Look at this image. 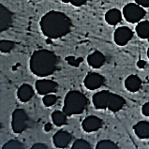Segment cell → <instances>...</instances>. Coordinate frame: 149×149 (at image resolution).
<instances>
[{
  "mask_svg": "<svg viewBox=\"0 0 149 149\" xmlns=\"http://www.w3.org/2000/svg\"><path fill=\"white\" fill-rule=\"evenodd\" d=\"M71 20L59 11H50L40 20L42 33L49 39H58L66 36L70 31Z\"/></svg>",
  "mask_w": 149,
  "mask_h": 149,
  "instance_id": "1",
  "label": "cell"
},
{
  "mask_svg": "<svg viewBox=\"0 0 149 149\" xmlns=\"http://www.w3.org/2000/svg\"><path fill=\"white\" fill-rule=\"evenodd\" d=\"M56 55L49 50L36 51L30 59L31 71L40 77H46L53 74L56 70Z\"/></svg>",
  "mask_w": 149,
  "mask_h": 149,
  "instance_id": "2",
  "label": "cell"
},
{
  "mask_svg": "<svg viewBox=\"0 0 149 149\" xmlns=\"http://www.w3.org/2000/svg\"><path fill=\"white\" fill-rule=\"evenodd\" d=\"M87 103V97L82 92L75 90L70 91L65 97L63 112L69 116L73 114H80L86 108Z\"/></svg>",
  "mask_w": 149,
  "mask_h": 149,
  "instance_id": "3",
  "label": "cell"
},
{
  "mask_svg": "<svg viewBox=\"0 0 149 149\" xmlns=\"http://www.w3.org/2000/svg\"><path fill=\"white\" fill-rule=\"evenodd\" d=\"M146 10L138 5L137 3H130L123 8V15L125 19L130 24H135L141 22V20L146 16Z\"/></svg>",
  "mask_w": 149,
  "mask_h": 149,
  "instance_id": "4",
  "label": "cell"
},
{
  "mask_svg": "<svg viewBox=\"0 0 149 149\" xmlns=\"http://www.w3.org/2000/svg\"><path fill=\"white\" fill-rule=\"evenodd\" d=\"M28 116L23 109H16L12 113L11 127L15 133H21L27 127Z\"/></svg>",
  "mask_w": 149,
  "mask_h": 149,
  "instance_id": "5",
  "label": "cell"
},
{
  "mask_svg": "<svg viewBox=\"0 0 149 149\" xmlns=\"http://www.w3.org/2000/svg\"><path fill=\"white\" fill-rule=\"evenodd\" d=\"M133 37V32L130 28L127 26H121L117 28L114 32L113 39L114 42L119 46H124Z\"/></svg>",
  "mask_w": 149,
  "mask_h": 149,
  "instance_id": "6",
  "label": "cell"
},
{
  "mask_svg": "<svg viewBox=\"0 0 149 149\" xmlns=\"http://www.w3.org/2000/svg\"><path fill=\"white\" fill-rule=\"evenodd\" d=\"M104 83L103 76L95 73V72H91V73L87 74V76L84 79V86H86L89 90H96L99 89Z\"/></svg>",
  "mask_w": 149,
  "mask_h": 149,
  "instance_id": "7",
  "label": "cell"
},
{
  "mask_svg": "<svg viewBox=\"0 0 149 149\" xmlns=\"http://www.w3.org/2000/svg\"><path fill=\"white\" fill-rule=\"evenodd\" d=\"M57 88V83L52 80H39L36 83V89L40 95H47L54 92Z\"/></svg>",
  "mask_w": 149,
  "mask_h": 149,
  "instance_id": "8",
  "label": "cell"
},
{
  "mask_svg": "<svg viewBox=\"0 0 149 149\" xmlns=\"http://www.w3.org/2000/svg\"><path fill=\"white\" fill-rule=\"evenodd\" d=\"M111 94H112V93H110L109 91H106V90L96 93V94L93 96V103H94L96 109L102 110V109L108 108Z\"/></svg>",
  "mask_w": 149,
  "mask_h": 149,
  "instance_id": "9",
  "label": "cell"
},
{
  "mask_svg": "<svg viewBox=\"0 0 149 149\" xmlns=\"http://www.w3.org/2000/svg\"><path fill=\"white\" fill-rule=\"evenodd\" d=\"M102 120L100 118L90 116H87L84 120L83 121V130L86 132H94V131L99 130L100 127H102Z\"/></svg>",
  "mask_w": 149,
  "mask_h": 149,
  "instance_id": "10",
  "label": "cell"
},
{
  "mask_svg": "<svg viewBox=\"0 0 149 149\" xmlns=\"http://www.w3.org/2000/svg\"><path fill=\"white\" fill-rule=\"evenodd\" d=\"M12 12L8 10L5 6H0V30L2 32L10 28L12 24Z\"/></svg>",
  "mask_w": 149,
  "mask_h": 149,
  "instance_id": "11",
  "label": "cell"
},
{
  "mask_svg": "<svg viewBox=\"0 0 149 149\" xmlns=\"http://www.w3.org/2000/svg\"><path fill=\"white\" fill-rule=\"evenodd\" d=\"M72 136L65 130H59L54 136V143L57 148H64L71 142Z\"/></svg>",
  "mask_w": 149,
  "mask_h": 149,
  "instance_id": "12",
  "label": "cell"
},
{
  "mask_svg": "<svg viewBox=\"0 0 149 149\" xmlns=\"http://www.w3.org/2000/svg\"><path fill=\"white\" fill-rule=\"evenodd\" d=\"M126 104V100L123 97L116 95V94H111V97L108 104V109L113 113H116L120 111L124 105Z\"/></svg>",
  "mask_w": 149,
  "mask_h": 149,
  "instance_id": "13",
  "label": "cell"
},
{
  "mask_svg": "<svg viewBox=\"0 0 149 149\" xmlns=\"http://www.w3.org/2000/svg\"><path fill=\"white\" fill-rule=\"evenodd\" d=\"M17 96L22 102H27L28 100H30L34 96V90L32 86L27 84H22L18 89Z\"/></svg>",
  "mask_w": 149,
  "mask_h": 149,
  "instance_id": "14",
  "label": "cell"
},
{
  "mask_svg": "<svg viewBox=\"0 0 149 149\" xmlns=\"http://www.w3.org/2000/svg\"><path fill=\"white\" fill-rule=\"evenodd\" d=\"M125 86L130 92H137L142 86V81L137 75H130L125 81Z\"/></svg>",
  "mask_w": 149,
  "mask_h": 149,
  "instance_id": "15",
  "label": "cell"
},
{
  "mask_svg": "<svg viewBox=\"0 0 149 149\" xmlns=\"http://www.w3.org/2000/svg\"><path fill=\"white\" fill-rule=\"evenodd\" d=\"M135 134L140 139H148L149 138V122L141 121L138 122L134 127Z\"/></svg>",
  "mask_w": 149,
  "mask_h": 149,
  "instance_id": "16",
  "label": "cell"
},
{
  "mask_svg": "<svg viewBox=\"0 0 149 149\" xmlns=\"http://www.w3.org/2000/svg\"><path fill=\"white\" fill-rule=\"evenodd\" d=\"M88 64L94 69H100L105 62V56L100 52H94L87 57Z\"/></svg>",
  "mask_w": 149,
  "mask_h": 149,
  "instance_id": "17",
  "label": "cell"
},
{
  "mask_svg": "<svg viewBox=\"0 0 149 149\" xmlns=\"http://www.w3.org/2000/svg\"><path fill=\"white\" fill-rule=\"evenodd\" d=\"M122 14L121 11L117 8H112L108 10L105 14V21L110 25H116L118 23L121 22Z\"/></svg>",
  "mask_w": 149,
  "mask_h": 149,
  "instance_id": "18",
  "label": "cell"
},
{
  "mask_svg": "<svg viewBox=\"0 0 149 149\" xmlns=\"http://www.w3.org/2000/svg\"><path fill=\"white\" fill-rule=\"evenodd\" d=\"M136 33L141 39H148L149 38V21H142L139 22L136 26Z\"/></svg>",
  "mask_w": 149,
  "mask_h": 149,
  "instance_id": "19",
  "label": "cell"
},
{
  "mask_svg": "<svg viewBox=\"0 0 149 149\" xmlns=\"http://www.w3.org/2000/svg\"><path fill=\"white\" fill-rule=\"evenodd\" d=\"M52 119L54 125L57 127H61L67 124V114L65 113H62L60 111H54L52 113Z\"/></svg>",
  "mask_w": 149,
  "mask_h": 149,
  "instance_id": "20",
  "label": "cell"
},
{
  "mask_svg": "<svg viewBox=\"0 0 149 149\" xmlns=\"http://www.w3.org/2000/svg\"><path fill=\"white\" fill-rule=\"evenodd\" d=\"M97 149H116L118 148V146L110 140H102L99 142L96 146Z\"/></svg>",
  "mask_w": 149,
  "mask_h": 149,
  "instance_id": "21",
  "label": "cell"
},
{
  "mask_svg": "<svg viewBox=\"0 0 149 149\" xmlns=\"http://www.w3.org/2000/svg\"><path fill=\"white\" fill-rule=\"evenodd\" d=\"M15 47V43L10 40H2L0 41V51L1 53H8Z\"/></svg>",
  "mask_w": 149,
  "mask_h": 149,
  "instance_id": "22",
  "label": "cell"
},
{
  "mask_svg": "<svg viewBox=\"0 0 149 149\" xmlns=\"http://www.w3.org/2000/svg\"><path fill=\"white\" fill-rule=\"evenodd\" d=\"M25 146L18 140H10L5 146H3L2 149H22Z\"/></svg>",
  "mask_w": 149,
  "mask_h": 149,
  "instance_id": "23",
  "label": "cell"
},
{
  "mask_svg": "<svg viewBox=\"0 0 149 149\" xmlns=\"http://www.w3.org/2000/svg\"><path fill=\"white\" fill-rule=\"evenodd\" d=\"M72 148L73 149H89V148H91V146L89 144V143L86 141V140L79 139V140H76L73 143Z\"/></svg>",
  "mask_w": 149,
  "mask_h": 149,
  "instance_id": "24",
  "label": "cell"
},
{
  "mask_svg": "<svg viewBox=\"0 0 149 149\" xmlns=\"http://www.w3.org/2000/svg\"><path fill=\"white\" fill-rule=\"evenodd\" d=\"M56 101H57V97L55 95L47 94L43 97V103L45 106H47V107H50V106L54 105Z\"/></svg>",
  "mask_w": 149,
  "mask_h": 149,
  "instance_id": "25",
  "label": "cell"
},
{
  "mask_svg": "<svg viewBox=\"0 0 149 149\" xmlns=\"http://www.w3.org/2000/svg\"><path fill=\"white\" fill-rule=\"evenodd\" d=\"M66 61L69 63L70 65L73 66V67H79L80 63L83 62V58L76 59L74 56H68V57H66Z\"/></svg>",
  "mask_w": 149,
  "mask_h": 149,
  "instance_id": "26",
  "label": "cell"
},
{
  "mask_svg": "<svg viewBox=\"0 0 149 149\" xmlns=\"http://www.w3.org/2000/svg\"><path fill=\"white\" fill-rule=\"evenodd\" d=\"M142 113H143V114L144 116H148L149 117V101L143 105Z\"/></svg>",
  "mask_w": 149,
  "mask_h": 149,
  "instance_id": "27",
  "label": "cell"
},
{
  "mask_svg": "<svg viewBox=\"0 0 149 149\" xmlns=\"http://www.w3.org/2000/svg\"><path fill=\"white\" fill-rule=\"evenodd\" d=\"M87 0H70V3L75 7H81L86 3Z\"/></svg>",
  "mask_w": 149,
  "mask_h": 149,
  "instance_id": "28",
  "label": "cell"
},
{
  "mask_svg": "<svg viewBox=\"0 0 149 149\" xmlns=\"http://www.w3.org/2000/svg\"><path fill=\"white\" fill-rule=\"evenodd\" d=\"M135 2L143 8H149V0H135Z\"/></svg>",
  "mask_w": 149,
  "mask_h": 149,
  "instance_id": "29",
  "label": "cell"
},
{
  "mask_svg": "<svg viewBox=\"0 0 149 149\" xmlns=\"http://www.w3.org/2000/svg\"><path fill=\"white\" fill-rule=\"evenodd\" d=\"M45 148H47V146L41 143H38L32 146V149H45Z\"/></svg>",
  "mask_w": 149,
  "mask_h": 149,
  "instance_id": "30",
  "label": "cell"
},
{
  "mask_svg": "<svg viewBox=\"0 0 149 149\" xmlns=\"http://www.w3.org/2000/svg\"><path fill=\"white\" fill-rule=\"evenodd\" d=\"M137 66H138V68H140V69H143V68L146 66V62L144 60H139L137 62Z\"/></svg>",
  "mask_w": 149,
  "mask_h": 149,
  "instance_id": "31",
  "label": "cell"
},
{
  "mask_svg": "<svg viewBox=\"0 0 149 149\" xmlns=\"http://www.w3.org/2000/svg\"><path fill=\"white\" fill-rule=\"evenodd\" d=\"M52 129H53V125L51 124V123H47V124L44 126L45 131H50V130H52Z\"/></svg>",
  "mask_w": 149,
  "mask_h": 149,
  "instance_id": "32",
  "label": "cell"
},
{
  "mask_svg": "<svg viewBox=\"0 0 149 149\" xmlns=\"http://www.w3.org/2000/svg\"><path fill=\"white\" fill-rule=\"evenodd\" d=\"M62 2H64V3H70V0H62Z\"/></svg>",
  "mask_w": 149,
  "mask_h": 149,
  "instance_id": "33",
  "label": "cell"
},
{
  "mask_svg": "<svg viewBox=\"0 0 149 149\" xmlns=\"http://www.w3.org/2000/svg\"><path fill=\"white\" fill-rule=\"evenodd\" d=\"M147 56H148V58H149V48H148V50H147Z\"/></svg>",
  "mask_w": 149,
  "mask_h": 149,
  "instance_id": "34",
  "label": "cell"
}]
</instances>
